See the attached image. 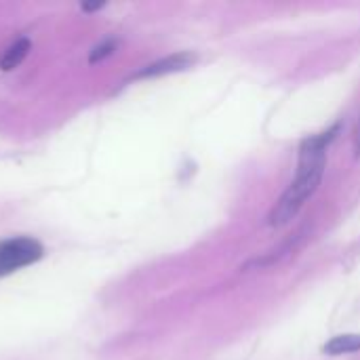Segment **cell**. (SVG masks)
I'll use <instances>...</instances> for the list:
<instances>
[{
    "label": "cell",
    "instance_id": "6da1fadb",
    "mask_svg": "<svg viewBox=\"0 0 360 360\" xmlns=\"http://www.w3.org/2000/svg\"><path fill=\"white\" fill-rule=\"evenodd\" d=\"M338 131H340V127L335 124L329 131H323L319 135L306 137L302 141L300 158H297V175L289 184V188L283 192V196L278 198L274 209L270 211L268 224L272 228L287 226L304 209L308 198L314 196V192L319 190V186L323 181V175H325L327 150H329L331 141L335 139Z\"/></svg>",
    "mask_w": 360,
    "mask_h": 360
},
{
    "label": "cell",
    "instance_id": "7a4b0ae2",
    "mask_svg": "<svg viewBox=\"0 0 360 360\" xmlns=\"http://www.w3.org/2000/svg\"><path fill=\"white\" fill-rule=\"evenodd\" d=\"M44 249L36 238L19 236L0 243V276H8L25 266L36 264L42 257Z\"/></svg>",
    "mask_w": 360,
    "mask_h": 360
},
{
    "label": "cell",
    "instance_id": "3957f363",
    "mask_svg": "<svg viewBox=\"0 0 360 360\" xmlns=\"http://www.w3.org/2000/svg\"><path fill=\"white\" fill-rule=\"evenodd\" d=\"M194 61H196V57H194L192 53H175V55H169V57H165V59H158V61L146 65V68L139 70L133 78H156V76L181 72V70L190 68Z\"/></svg>",
    "mask_w": 360,
    "mask_h": 360
},
{
    "label": "cell",
    "instance_id": "277c9868",
    "mask_svg": "<svg viewBox=\"0 0 360 360\" xmlns=\"http://www.w3.org/2000/svg\"><path fill=\"white\" fill-rule=\"evenodd\" d=\"M325 354L329 356H342V354H352L360 352V335L348 333V335H338L325 344Z\"/></svg>",
    "mask_w": 360,
    "mask_h": 360
},
{
    "label": "cell",
    "instance_id": "5b68a950",
    "mask_svg": "<svg viewBox=\"0 0 360 360\" xmlns=\"http://www.w3.org/2000/svg\"><path fill=\"white\" fill-rule=\"evenodd\" d=\"M27 51H30V42H27L25 38L15 40V42L4 51V55H2V59H0V68H2V70H13V68H17V65L25 59Z\"/></svg>",
    "mask_w": 360,
    "mask_h": 360
},
{
    "label": "cell",
    "instance_id": "8992f818",
    "mask_svg": "<svg viewBox=\"0 0 360 360\" xmlns=\"http://www.w3.org/2000/svg\"><path fill=\"white\" fill-rule=\"evenodd\" d=\"M116 49V40H105V42H101L99 46H95L93 49V53H91V61L95 63L97 59H103V57H108V55H112V51Z\"/></svg>",
    "mask_w": 360,
    "mask_h": 360
},
{
    "label": "cell",
    "instance_id": "52a82bcc",
    "mask_svg": "<svg viewBox=\"0 0 360 360\" xmlns=\"http://www.w3.org/2000/svg\"><path fill=\"white\" fill-rule=\"evenodd\" d=\"M354 143H356V154H360V122H359V129H356V137H354Z\"/></svg>",
    "mask_w": 360,
    "mask_h": 360
}]
</instances>
